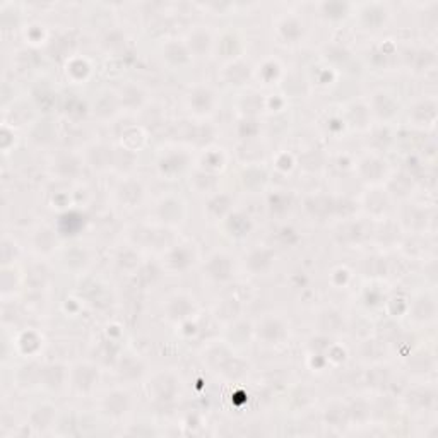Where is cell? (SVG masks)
<instances>
[{"mask_svg":"<svg viewBox=\"0 0 438 438\" xmlns=\"http://www.w3.org/2000/svg\"><path fill=\"white\" fill-rule=\"evenodd\" d=\"M230 260L226 259V257H214L211 262V266H209V270H211V274L216 277V279H226L228 276H230Z\"/></svg>","mask_w":438,"mask_h":438,"instance_id":"obj_1","label":"cell"},{"mask_svg":"<svg viewBox=\"0 0 438 438\" xmlns=\"http://www.w3.org/2000/svg\"><path fill=\"white\" fill-rule=\"evenodd\" d=\"M106 407L110 412L120 414V412L125 411V407H127V397L124 394H113V396H108Z\"/></svg>","mask_w":438,"mask_h":438,"instance_id":"obj_2","label":"cell"},{"mask_svg":"<svg viewBox=\"0 0 438 438\" xmlns=\"http://www.w3.org/2000/svg\"><path fill=\"white\" fill-rule=\"evenodd\" d=\"M279 334H281V327L276 324V322H267V324L262 327V336L266 339H269V341H272V339L276 341Z\"/></svg>","mask_w":438,"mask_h":438,"instance_id":"obj_3","label":"cell"},{"mask_svg":"<svg viewBox=\"0 0 438 438\" xmlns=\"http://www.w3.org/2000/svg\"><path fill=\"white\" fill-rule=\"evenodd\" d=\"M199 45H201V52H204L209 46V36L204 34V33H197V34L192 38V46H194L195 50H199Z\"/></svg>","mask_w":438,"mask_h":438,"instance_id":"obj_4","label":"cell"}]
</instances>
